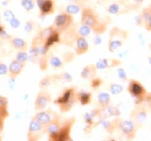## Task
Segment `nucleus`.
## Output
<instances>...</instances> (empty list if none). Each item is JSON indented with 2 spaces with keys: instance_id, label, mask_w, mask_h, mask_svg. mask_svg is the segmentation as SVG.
I'll return each instance as SVG.
<instances>
[{
  "instance_id": "f257e3e1",
  "label": "nucleus",
  "mask_w": 151,
  "mask_h": 141,
  "mask_svg": "<svg viewBox=\"0 0 151 141\" xmlns=\"http://www.w3.org/2000/svg\"><path fill=\"white\" fill-rule=\"evenodd\" d=\"M81 24L92 29L95 35H101L107 30V23L98 16L92 8L83 6L81 10Z\"/></svg>"
},
{
  "instance_id": "f03ea898",
  "label": "nucleus",
  "mask_w": 151,
  "mask_h": 141,
  "mask_svg": "<svg viewBox=\"0 0 151 141\" xmlns=\"http://www.w3.org/2000/svg\"><path fill=\"white\" fill-rule=\"evenodd\" d=\"M77 102H78V98H77L76 87L64 88L62 94L57 97L56 100H54V104L60 107V110L62 112L70 111Z\"/></svg>"
},
{
  "instance_id": "7ed1b4c3",
  "label": "nucleus",
  "mask_w": 151,
  "mask_h": 141,
  "mask_svg": "<svg viewBox=\"0 0 151 141\" xmlns=\"http://www.w3.org/2000/svg\"><path fill=\"white\" fill-rule=\"evenodd\" d=\"M129 34L126 30L121 29L119 27H113L109 34V41H108V50L111 53L116 52L118 49L122 47L123 43L126 41Z\"/></svg>"
},
{
  "instance_id": "20e7f679",
  "label": "nucleus",
  "mask_w": 151,
  "mask_h": 141,
  "mask_svg": "<svg viewBox=\"0 0 151 141\" xmlns=\"http://www.w3.org/2000/svg\"><path fill=\"white\" fill-rule=\"evenodd\" d=\"M127 91H129V95L135 99V104H142V101H146V97H147L148 93L139 81L129 80Z\"/></svg>"
},
{
  "instance_id": "39448f33",
  "label": "nucleus",
  "mask_w": 151,
  "mask_h": 141,
  "mask_svg": "<svg viewBox=\"0 0 151 141\" xmlns=\"http://www.w3.org/2000/svg\"><path fill=\"white\" fill-rule=\"evenodd\" d=\"M73 24V17L71 14L67 13L66 11L60 12V14H57L54 19L53 26L55 27L57 31L60 32H65L67 30H69L70 27Z\"/></svg>"
},
{
  "instance_id": "423d86ee",
  "label": "nucleus",
  "mask_w": 151,
  "mask_h": 141,
  "mask_svg": "<svg viewBox=\"0 0 151 141\" xmlns=\"http://www.w3.org/2000/svg\"><path fill=\"white\" fill-rule=\"evenodd\" d=\"M116 129H118L122 135L125 136L126 138L129 139V140L135 139L137 126L135 125V123L133 122L132 120H121L119 117Z\"/></svg>"
},
{
  "instance_id": "0eeeda50",
  "label": "nucleus",
  "mask_w": 151,
  "mask_h": 141,
  "mask_svg": "<svg viewBox=\"0 0 151 141\" xmlns=\"http://www.w3.org/2000/svg\"><path fill=\"white\" fill-rule=\"evenodd\" d=\"M45 126L42 125L40 122H38L35 117L30 120L27 132V139L30 141H36L41 138V136L45 134Z\"/></svg>"
},
{
  "instance_id": "6e6552de",
  "label": "nucleus",
  "mask_w": 151,
  "mask_h": 141,
  "mask_svg": "<svg viewBox=\"0 0 151 141\" xmlns=\"http://www.w3.org/2000/svg\"><path fill=\"white\" fill-rule=\"evenodd\" d=\"M147 116H148V110L142 106V104H136V108L131 112V120L135 123L137 128H139L145 123Z\"/></svg>"
},
{
  "instance_id": "1a4fd4ad",
  "label": "nucleus",
  "mask_w": 151,
  "mask_h": 141,
  "mask_svg": "<svg viewBox=\"0 0 151 141\" xmlns=\"http://www.w3.org/2000/svg\"><path fill=\"white\" fill-rule=\"evenodd\" d=\"M62 125H63V122H62L60 115H57L52 122H50L47 125H45V127H44L45 128V134H47L50 140L56 141L57 135L60 132Z\"/></svg>"
},
{
  "instance_id": "9d476101",
  "label": "nucleus",
  "mask_w": 151,
  "mask_h": 141,
  "mask_svg": "<svg viewBox=\"0 0 151 141\" xmlns=\"http://www.w3.org/2000/svg\"><path fill=\"white\" fill-rule=\"evenodd\" d=\"M76 122L75 117H70L65 121H63V125L60 127V130L57 135L56 141H67L70 140V132H71V128H73V124Z\"/></svg>"
},
{
  "instance_id": "9b49d317",
  "label": "nucleus",
  "mask_w": 151,
  "mask_h": 141,
  "mask_svg": "<svg viewBox=\"0 0 151 141\" xmlns=\"http://www.w3.org/2000/svg\"><path fill=\"white\" fill-rule=\"evenodd\" d=\"M51 100H52V97H51L50 93H49L47 89H41V91L38 93L37 97H36L35 109L37 110V111L44 110L47 107V104L51 102Z\"/></svg>"
},
{
  "instance_id": "f8f14e48",
  "label": "nucleus",
  "mask_w": 151,
  "mask_h": 141,
  "mask_svg": "<svg viewBox=\"0 0 151 141\" xmlns=\"http://www.w3.org/2000/svg\"><path fill=\"white\" fill-rule=\"evenodd\" d=\"M57 115H58V114H56L53 110H51V109L45 110L44 109V110H40V111H38V112L36 113L32 117H35L38 122H40L42 125L45 126V125H47L50 122H52V121H53Z\"/></svg>"
},
{
  "instance_id": "ddd939ff",
  "label": "nucleus",
  "mask_w": 151,
  "mask_h": 141,
  "mask_svg": "<svg viewBox=\"0 0 151 141\" xmlns=\"http://www.w3.org/2000/svg\"><path fill=\"white\" fill-rule=\"evenodd\" d=\"M90 49V45H88V42L86 41L85 37H82V36L78 35L77 31H76L75 36V51L77 55H83L88 51Z\"/></svg>"
},
{
  "instance_id": "4468645a",
  "label": "nucleus",
  "mask_w": 151,
  "mask_h": 141,
  "mask_svg": "<svg viewBox=\"0 0 151 141\" xmlns=\"http://www.w3.org/2000/svg\"><path fill=\"white\" fill-rule=\"evenodd\" d=\"M25 63H22V62H19L15 58L14 60H12L9 65V75L11 79H15L17 78L22 71L24 70L25 68Z\"/></svg>"
},
{
  "instance_id": "2eb2a0df",
  "label": "nucleus",
  "mask_w": 151,
  "mask_h": 141,
  "mask_svg": "<svg viewBox=\"0 0 151 141\" xmlns=\"http://www.w3.org/2000/svg\"><path fill=\"white\" fill-rule=\"evenodd\" d=\"M39 6V10L42 15H50L55 11V6H54L53 0H42L41 2L37 3Z\"/></svg>"
},
{
  "instance_id": "dca6fc26",
  "label": "nucleus",
  "mask_w": 151,
  "mask_h": 141,
  "mask_svg": "<svg viewBox=\"0 0 151 141\" xmlns=\"http://www.w3.org/2000/svg\"><path fill=\"white\" fill-rule=\"evenodd\" d=\"M10 43L12 45L13 49L17 51H26L28 49V44L24 39L19 37H12L10 39Z\"/></svg>"
},
{
  "instance_id": "f3484780",
  "label": "nucleus",
  "mask_w": 151,
  "mask_h": 141,
  "mask_svg": "<svg viewBox=\"0 0 151 141\" xmlns=\"http://www.w3.org/2000/svg\"><path fill=\"white\" fill-rule=\"evenodd\" d=\"M96 71H97V68L95 65H88L82 69L81 78L84 79V80H90V79L95 78Z\"/></svg>"
},
{
  "instance_id": "a211bd4d",
  "label": "nucleus",
  "mask_w": 151,
  "mask_h": 141,
  "mask_svg": "<svg viewBox=\"0 0 151 141\" xmlns=\"http://www.w3.org/2000/svg\"><path fill=\"white\" fill-rule=\"evenodd\" d=\"M77 98H78V101L80 102V104H82V106H88V104H91L92 94L90 92H86V91L77 92Z\"/></svg>"
},
{
  "instance_id": "6ab92c4d",
  "label": "nucleus",
  "mask_w": 151,
  "mask_h": 141,
  "mask_svg": "<svg viewBox=\"0 0 151 141\" xmlns=\"http://www.w3.org/2000/svg\"><path fill=\"white\" fill-rule=\"evenodd\" d=\"M110 95L106 93V92H101L97 95V104L99 108H106V107L110 106Z\"/></svg>"
},
{
  "instance_id": "aec40b11",
  "label": "nucleus",
  "mask_w": 151,
  "mask_h": 141,
  "mask_svg": "<svg viewBox=\"0 0 151 141\" xmlns=\"http://www.w3.org/2000/svg\"><path fill=\"white\" fill-rule=\"evenodd\" d=\"M54 81H56L55 75H47V77H44V78L40 81V83H39V87H40L41 89H47Z\"/></svg>"
},
{
  "instance_id": "412c9836",
  "label": "nucleus",
  "mask_w": 151,
  "mask_h": 141,
  "mask_svg": "<svg viewBox=\"0 0 151 141\" xmlns=\"http://www.w3.org/2000/svg\"><path fill=\"white\" fill-rule=\"evenodd\" d=\"M60 31L55 30V31H54L53 34H52V35H51L50 37L45 40L44 44H45V45L50 49L52 45H54V44L57 43V42H60Z\"/></svg>"
},
{
  "instance_id": "4be33fe9",
  "label": "nucleus",
  "mask_w": 151,
  "mask_h": 141,
  "mask_svg": "<svg viewBox=\"0 0 151 141\" xmlns=\"http://www.w3.org/2000/svg\"><path fill=\"white\" fill-rule=\"evenodd\" d=\"M49 64L53 67L54 69H60L64 67L63 60L60 59V57L55 56V55H51L50 58H49Z\"/></svg>"
},
{
  "instance_id": "5701e85b",
  "label": "nucleus",
  "mask_w": 151,
  "mask_h": 141,
  "mask_svg": "<svg viewBox=\"0 0 151 141\" xmlns=\"http://www.w3.org/2000/svg\"><path fill=\"white\" fill-rule=\"evenodd\" d=\"M150 17H151V4L147 6V8H144V9H142V11L140 12V14H139V16H138V19H140V23L145 24Z\"/></svg>"
},
{
  "instance_id": "b1692460",
  "label": "nucleus",
  "mask_w": 151,
  "mask_h": 141,
  "mask_svg": "<svg viewBox=\"0 0 151 141\" xmlns=\"http://www.w3.org/2000/svg\"><path fill=\"white\" fill-rule=\"evenodd\" d=\"M81 10H82L81 6H79L77 3H71V4H68V6H66L65 11H66L67 13L71 14V15H75V14H78L79 12H81Z\"/></svg>"
},
{
  "instance_id": "393cba45",
  "label": "nucleus",
  "mask_w": 151,
  "mask_h": 141,
  "mask_svg": "<svg viewBox=\"0 0 151 141\" xmlns=\"http://www.w3.org/2000/svg\"><path fill=\"white\" fill-rule=\"evenodd\" d=\"M76 31H77V34H78V35L82 36V37H86V36H88L92 32V29L90 28V27H88L86 25H83V24H81L78 28L76 29Z\"/></svg>"
},
{
  "instance_id": "a878e982",
  "label": "nucleus",
  "mask_w": 151,
  "mask_h": 141,
  "mask_svg": "<svg viewBox=\"0 0 151 141\" xmlns=\"http://www.w3.org/2000/svg\"><path fill=\"white\" fill-rule=\"evenodd\" d=\"M107 11H108V13L114 14V15H118V14H120V13L122 12V11H121V6H120L119 2L111 3L110 6L107 8Z\"/></svg>"
},
{
  "instance_id": "bb28decb",
  "label": "nucleus",
  "mask_w": 151,
  "mask_h": 141,
  "mask_svg": "<svg viewBox=\"0 0 151 141\" xmlns=\"http://www.w3.org/2000/svg\"><path fill=\"white\" fill-rule=\"evenodd\" d=\"M16 59L26 64L27 60H29V54L26 51H19L17 54H16Z\"/></svg>"
},
{
  "instance_id": "cd10ccee",
  "label": "nucleus",
  "mask_w": 151,
  "mask_h": 141,
  "mask_svg": "<svg viewBox=\"0 0 151 141\" xmlns=\"http://www.w3.org/2000/svg\"><path fill=\"white\" fill-rule=\"evenodd\" d=\"M109 91L111 92L112 95H119L123 91V86L120 84H116V83H111L109 85Z\"/></svg>"
},
{
  "instance_id": "c85d7f7f",
  "label": "nucleus",
  "mask_w": 151,
  "mask_h": 141,
  "mask_svg": "<svg viewBox=\"0 0 151 141\" xmlns=\"http://www.w3.org/2000/svg\"><path fill=\"white\" fill-rule=\"evenodd\" d=\"M35 1L36 0H21V3L26 11H32L35 8Z\"/></svg>"
},
{
  "instance_id": "c756f323",
  "label": "nucleus",
  "mask_w": 151,
  "mask_h": 141,
  "mask_svg": "<svg viewBox=\"0 0 151 141\" xmlns=\"http://www.w3.org/2000/svg\"><path fill=\"white\" fill-rule=\"evenodd\" d=\"M96 68L98 69H106V68H108V67H110V65H109V60L107 59V58H101V59L97 60V63H96Z\"/></svg>"
},
{
  "instance_id": "7c9ffc66",
  "label": "nucleus",
  "mask_w": 151,
  "mask_h": 141,
  "mask_svg": "<svg viewBox=\"0 0 151 141\" xmlns=\"http://www.w3.org/2000/svg\"><path fill=\"white\" fill-rule=\"evenodd\" d=\"M2 16H3V19H6V22H11L13 19H15V15H14V13H13L11 10H8V9H6L4 11H3Z\"/></svg>"
},
{
  "instance_id": "2f4dec72",
  "label": "nucleus",
  "mask_w": 151,
  "mask_h": 141,
  "mask_svg": "<svg viewBox=\"0 0 151 141\" xmlns=\"http://www.w3.org/2000/svg\"><path fill=\"white\" fill-rule=\"evenodd\" d=\"M101 84H103V80L101 78H96L95 77V78L91 79V87L93 89H97Z\"/></svg>"
},
{
  "instance_id": "473e14b6",
  "label": "nucleus",
  "mask_w": 151,
  "mask_h": 141,
  "mask_svg": "<svg viewBox=\"0 0 151 141\" xmlns=\"http://www.w3.org/2000/svg\"><path fill=\"white\" fill-rule=\"evenodd\" d=\"M55 79H56V81L57 80H62V81H67V82H70L71 80H73L68 72H64V73L55 75Z\"/></svg>"
},
{
  "instance_id": "72a5a7b5",
  "label": "nucleus",
  "mask_w": 151,
  "mask_h": 141,
  "mask_svg": "<svg viewBox=\"0 0 151 141\" xmlns=\"http://www.w3.org/2000/svg\"><path fill=\"white\" fill-rule=\"evenodd\" d=\"M34 27H35V23L32 22V21H28V22L25 24V27H24V30L26 32H32L34 30Z\"/></svg>"
},
{
  "instance_id": "f704fd0d",
  "label": "nucleus",
  "mask_w": 151,
  "mask_h": 141,
  "mask_svg": "<svg viewBox=\"0 0 151 141\" xmlns=\"http://www.w3.org/2000/svg\"><path fill=\"white\" fill-rule=\"evenodd\" d=\"M6 73H9V67L3 63H0V75H4Z\"/></svg>"
},
{
  "instance_id": "c9c22d12",
  "label": "nucleus",
  "mask_w": 151,
  "mask_h": 141,
  "mask_svg": "<svg viewBox=\"0 0 151 141\" xmlns=\"http://www.w3.org/2000/svg\"><path fill=\"white\" fill-rule=\"evenodd\" d=\"M8 98L4 96H0V108H8Z\"/></svg>"
},
{
  "instance_id": "e433bc0d",
  "label": "nucleus",
  "mask_w": 151,
  "mask_h": 141,
  "mask_svg": "<svg viewBox=\"0 0 151 141\" xmlns=\"http://www.w3.org/2000/svg\"><path fill=\"white\" fill-rule=\"evenodd\" d=\"M118 74H119V78L121 79V80H123V81H125L126 79V72L124 69H122V68H119L118 69Z\"/></svg>"
},
{
  "instance_id": "4c0bfd02",
  "label": "nucleus",
  "mask_w": 151,
  "mask_h": 141,
  "mask_svg": "<svg viewBox=\"0 0 151 141\" xmlns=\"http://www.w3.org/2000/svg\"><path fill=\"white\" fill-rule=\"evenodd\" d=\"M10 23V26L12 27V28H19V26H21V22H19V19H13Z\"/></svg>"
},
{
  "instance_id": "58836bf2",
  "label": "nucleus",
  "mask_w": 151,
  "mask_h": 141,
  "mask_svg": "<svg viewBox=\"0 0 151 141\" xmlns=\"http://www.w3.org/2000/svg\"><path fill=\"white\" fill-rule=\"evenodd\" d=\"M144 25H145V28L147 31H151V17L144 24Z\"/></svg>"
},
{
  "instance_id": "ea45409f",
  "label": "nucleus",
  "mask_w": 151,
  "mask_h": 141,
  "mask_svg": "<svg viewBox=\"0 0 151 141\" xmlns=\"http://www.w3.org/2000/svg\"><path fill=\"white\" fill-rule=\"evenodd\" d=\"M146 101L148 102V108L151 110V94H147V97H146Z\"/></svg>"
},
{
  "instance_id": "a19ab883",
  "label": "nucleus",
  "mask_w": 151,
  "mask_h": 141,
  "mask_svg": "<svg viewBox=\"0 0 151 141\" xmlns=\"http://www.w3.org/2000/svg\"><path fill=\"white\" fill-rule=\"evenodd\" d=\"M133 1H134V2H135L136 4H142V3L144 2L145 0H133Z\"/></svg>"
},
{
  "instance_id": "79ce46f5",
  "label": "nucleus",
  "mask_w": 151,
  "mask_h": 141,
  "mask_svg": "<svg viewBox=\"0 0 151 141\" xmlns=\"http://www.w3.org/2000/svg\"><path fill=\"white\" fill-rule=\"evenodd\" d=\"M148 62H149V64H150V66H151V56L148 58Z\"/></svg>"
},
{
  "instance_id": "37998d69",
  "label": "nucleus",
  "mask_w": 151,
  "mask_h": 141,
  "mask_svg": "<svg viewBox=\"0 0 151 141\" xmlns=\"http://www.w3.org/2000/svg\"><path fill=\"white\" fill-rule=\"evenodd\" d=\"M36 1H37V3H39V2H41L42 0H36Z\"/></svg>"
},
{
  "instance_id": "c03bdc74",
  "label": "nucleus",
  "mask_w": 151,
  "mask_h": 141,
  "mask_svg": "<svg viewBox=\"0 0 151 141\" xmlns=\"http://www.w3.org/2000/svg\"><path fill=\"white\" fill-rule=\"evenodd\" d=\"M0 140H1V136H0Z\"/></svg>"
},
{
  "instance_id": "a18cd8bd",
  "label": "nucleus",
  "mask_w": 151,
  "mask_h": 141,
  "mask_svg": "<svg viewBox=\"0 0 151 141\" xmlns=\"http://www.w3.org/2000/svg\"><path fill=\"white\" fill-rule=\"evenodd\" d=\"M150 50H151V44H150Z\"/></svg>"
},
{
  "instance_id": "49530a36",
  "label": "nucleus",
  "mask_w": 151,
  "mask_h": 141,
  "mask_svg": "<svg viewBox=\"0 0 151 141\" xmlns=\"http://www.w3.org/2000/svg\"><path fill=\"white\" fill-rule=\"evenodd\" d=\"M0 63H1V59H0Z\"/></svg>"
}]
</instances>
